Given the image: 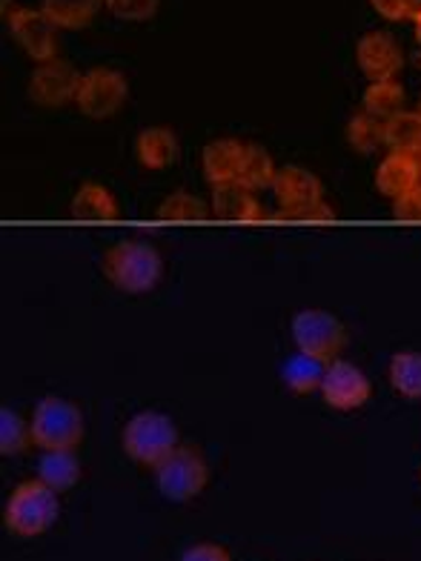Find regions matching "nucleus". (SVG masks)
I'll use <instances>...</instances> for the list:
<instances>
[{"mask_svg": "<svg viewBox=\"0 0 421 561\" xmlns=\"http://www.w3.org/2000/svg\"><path fill=\"white\" fill-rule=\"evenodd\" d=\"M378 15L387 18V21H405V18H413L416 0H369Z\"/></svg>", "mask_w": 421, "mask_h": 561, "instance_id": "c756f323", "label": "nucleus"}, {"mask_svg": "<svg viewBox=\"0 0 421 561\" xmlns=\"http://www.w3.org/2000/svg\"><path fill=\"white\" fill-rule=\"evenodd\" d=\"M416 158H419V170H421V152H419V156H416Z\"/></svg>", "mask_w": 421, "mask_h": 561, "instance_id": "72a5a7b5", "label": "nucleus"}, {"mask_svg": "<svg viewBox=\"0 0 421 561\" xmlns=\"http://www.w3.org/2000/svg\"><path fill=\"white\" fill-rule=\"evenodd\" d=\"M362 110L378 121L396 118L405 112V87L399 81H373L364 92Z\"/></svg>", "mask_w": 421, "mask_h": 561, "instance_id": "5701e85b", "label": "nucleus"}, {"mask_svg": "<svg viewBox=\"0 0 421 561\" xmlns=\"http://www.w3.org/2000/svg\"><path fill=\"white\" fill-rule=\"evenodd\" d=\"M275 178H278V167H275L273 156L259 144H247L244 161H241V172H238V184H244L247 190H273Z\"/></svg>", "mask_w": 421, "mask_h": 561, "instance_id": "412c9836", "label": "nucleus"}, {"mask_svg": "<svg viewBox=\"0 0 421 561\" xmlns=\"http://www.w3.org/2000/svg\"><path fill=\"white\" fill-rule=\"evenodd\" d=\"M181 561H229V553L218 545H195L181 556Z\"/></svg>", "mask_w": 421, "mask_h": 561, "instance_id": "7c9ffc66", "label": "nucleus"}, {"mask_svg": "<svg viewBox=\"0 0 421 561\" xmlns=\"http://www.w3.org/2000/svg\"><path fill=\"white\" fill-rule=\"evenodd\" d=\"M419 112H421V110H419Z\"/></svg>", "mask_w": 421, "mask_h": 561, "instance_id": "f704fd0d", "label": "nucleus"}, {"mask_svg": "<svg viewBox=\"0 0 421 561\" xmlns=\"http://www.w3.org/2000/svg\"><path fill=\"white\" fill-rule=\"evenodd\" d=\"M69 213H72L75 221L110 224L118 218V201H115V195H112L104 184L87 181V184L78 186V193L72 195Z\"/></svg>", "mask_w": 421, "mask_h": 561, "instance_id": "f3484780", "label": "nucleus"}, {"mask_svg": "<svg viewBox=\"0 0 421 561\" xmlns=\"http://www.w3.org/2000/svg\"><path fill=\"white\" fill-rule=\"evenodd\" d=\"M392 215L405 224H421V184L392 201Z\"/></svg>", "mask_w": 421, "mask_h": 561, "instance_id": "c85d7f7f", "label": "nucleus"}, {"mask_svg": "<svg viewBox=\"0 0 421 561\" xmlns=\"http://www.w3.org/2000/svg\"><path fill=\"white\" fill-rule=\"evenodd\" d=\"M247 144L236 138H218L209 140L204 152H201V170L207 178L209 186H221L238 181L241 172V161H244Z\"/></svg>", "mask_w": 421, "mask_h": 561, "instance_id": "4468645a", "label": "nucleus"}, {"mask_svg": "<svg viewBox=\"0 0 421 561\" xmlns=\"http://www.w3.org/2000/svg\"><path fill=\"white\" fill-rule=\"evenodd\" d=\"M289 333H293L298 353H307L327 364L335 362V355L348 344V330L339 318L333 312L316 310V307L296 312Z\"/></svg>", "mask_w": 421, "mask_h": 561, "instance_id": "423d86ee", "label": "nucleus"}, {"mask_svg": "<svg viewBox=\"0 0 421 561\" xmlns=\"http://www.w3.org/2000/svg\"><path fill=\"white\" fill-rule=\"evenodd\" d=\"M32 442V424L12 410H0V453L18 456Z\"/></svg>", "mask_w": 421, "mask_h": 561, "instance_id": "bb28decb", "label": "nucleus"}, {"mask_svg": "<svg viewBox=\"0 0 421 561\" xmlns=\"http://www.w3.org/2000/svg\"><path fill=\"white\" fill-rule=\"evenodd\" d=\"M178 156H181V144L167 126H149L135 138V158L147 170H167L178 161Z\"/></svg>", "mask_w": 421, "mask_h": 561, "instance_id": "dca6fc26", "label": "nucleus"}, {"mask_svg": "<svg viewBox=\"0 0 421 561\" xmlns=\"http://www.w3.org/2000/svg\"><path fill=\"white\" fill-rule=\"evenodd\" d=\"M9 30L23 53L35 64L58 58V26L49 21L44 9H15L9 15Z\"/></svg>", "mask_w": 421, "mask_h": 561, "instance_id": "1a4fd4ad", "label": "nucleus"}, {"mask_svg": "<svg viewBox=\"0 0 421 561\" xmlns=\"http://www.w3.org/2000/svg\"><path fill=\"white\" fill-rule=\"evenodd\" d=\"M30 424L32 442L41 450H75L83 438L81 407L60 396H46L37 401Z\"/></svg>", "mask_w": 421, "mask_h": 561, "instance_id": "7ed1b4c3", "label": "nucleus"}, {"mask_svg": "<svg viewBox=\"0 0 421 561\" xmlns=\"http://www.w3.org/2000/svg\"><path fill=\"white\" fill-rule=\"evenodd\" d=\"M298 224H333L335 221V209L327 204V201H318L316 207L304 209L301 215H296Z\"/></svg>", "mask_w": 421, "mask_h": 561, "instance_id": "2f4dec72", "label": "nucleus"}, {"mask_svg": "<svg viewBox=\"0 0 421 561\" xmlns=\"http://www.w3.org/2000/svg\"><path fill=\"white\" fill-rule=\"evenodd\" d=\"M121 442H124L126 456L135 458L138 465L156 467L178 447V430L170 415L158 413V410H144L126 421Z\"/></svg>", "mask_w": 421, "mask_h": 561, "instance_id": "20e7f679", "label": "nucleus"}, {"mask_svg": "<svg viewBox=\"0 0 421 561\" xmlns=\"http://www.w3.org/2000/svg\"><path fill=\"white\" fill-rule=\"evenodd\" d=\"M348 144L355 152H376L378 147H385V121L373 118L367 112H355L348 124Z\"/></svg>", "mask_w": 421, "mask_h": 561, "instance_id": "a878e982", "label": "nucleus"}, {"mask_svg": "<svg viewBox=\"0 0 421 561\" xmlns=\"http://www.w3.org/2000/svg\"><path fill=\"white\" fill-rule=\"evenodd\" d=\"M273 193L281 207V218H287V221H296V215L316 207L318 201H325L321 181L301 167H281Z\"/></svg>", "mask_w": 421, "mask_h": 561, "instance_id": "9b49d317", "label": "nucleus"}, {"mask_svg": "<svg viewBox=\"0 0 421 561\" xmlns=\"http://www.w3.org/2000/svg\"><path fill=\"white\" fill-rule=\"evenodd\" d=\"M152 473H156V488L170 502H190L204 493L209 481L207 461L193 447H175L170 456L152 467Z\"/></svg>", "mask_w": 421, "mask_h": 561, "instance_id": "39448f33", "label": "nucleus"}, {"mask_svg": "<svg viewBox=\"0 0 421 561\" xmlns=\"http://www.w3.org/2000/svg\"><path fill=\"white\" fill-rule=\"evenodd\" d=\"M385 147L390 152H421V112H399L396 118L385 121Z\"/></svg>", "mask_w": 421, "mask_h": 561, "instance_id": "4be33fe9", "label": "nucleus"}, {"mask_svg": "<svg viewBox=\"0 0 421 561\" xmlns=\"http://www.w3.org/2000/svg\"><path fill=\"white\" fill-rule=\"evenodd\" d=\"M81 78L83 75H78L69 60L53 58L46 64H37L30 78V98L37 106H49V110L75 104Z\"/></svg>", "mask_w": 421, "mask_h": 561, "instance_id": "6e6552de", "label": "nucleus"}, {"mask_svg": "<svg viewBox=\"0 0 421 561\" xmlns=\"http://www.w3.org/2000/svg\"><path fill=\"white\" fill-rule=\"evenodd\" d=\"M37 479L55 493H67L81 479V461L75 450H44L37 461Z\"/></svg>", "mask_w": 421, "mask_h": 561, "instance_id": "a211bd4d", "label": "nucleus"}, {"mask_svg": "<svg viewBox=\"0 0 421 561\" xmlns=\"http://www.w3.org/2000/svg\"><path fill=\"white\" fill-rule=\"evenodd\" d=\"M126 98H129V83H126L124 72L110 67H95L81 78V87H78V95H75V106L87 118L106 121L115 112H121V106L126 104Z\"/></svg>", "mask_w": 421, "mask_h": 561, "instance_id": "0eeeda50", "label": "nucleus"}, {"mask_svg": "<svg viewBox=\"0 0 421 561\" xmlns=\"http://www.w3.org/2000/svg\"><path fill=\"white\" fill-rule=\"evenodd\" d=\"M413 21H416V26H419V32H421V0H416V7H413Z\"/></svg>", "mask_w": 421, "mask_h": 561, "instance_id": "473e14b6", "label": "nucleus"}, {"mask_svg": "<svg viewBox=\"0 0 421 561\" xmlns=\"http://www.w3.org/2000/svg\"><path fill=\"white\" fill-rule=\"evenodd\" d=\"M213 218L229 224H259L266 218V209L261 207L259 198L244 184H221L213 186V198H209Z\"/></svg>", "mask_w": 421, "mask_h": 561, "instance_id": "ddd939ff", "label": "nucleus"}, {"mask_svg": "<svg viewBox=\"0 0 421 561\" xmlns=\"http://www.w3.org/2000/svg\"><path fill=\"white\" fill-rule=\"evenodd\" d=\"M318 392L333 410H355V407L367 404L373 387H369V378L364 376V369L335 358V362L327 364L325 381H321Z\"/></svg>", "mask_w": 421, "mask_h": 561, "instance_id": "9d476101", "label": "nucleus"}, {"mask_svg": "<svg viewBox=\"0 0 421 561\" xmlns=\"http://www.w3.org/2000/svg\"><path fill=\"white\" fill-rule=\"evenodd\" d=\"M158 218L172 224H201L213 218V209H209V204L195 198L193 193H172L170 198L161 201Z\"/></svg>", "mask_w": 421, "mask_h": 561, "instance_id": "393cba45", "label": "nucleus"}, {"mask_svg": "<svg viewBox=\"0 0 421 561\" xmlns=\"http://www.w3.org/2000/svg\"><path fill=\"white\" fill-rule=\"evenodd\" d=\"M325 373H327V362L312 358V355L307 353H296L287 358V364H284V369H281V378H284V385H287L289 390L304 396V392L321 390Z\"/></svg>", "mask_w": 421, "mask_h": 561, "instance_id": "6ab92c4d", "label": "nucleus"}, {"mask_svg": "<svg viewBox=\"0 0 421 561\" xmlns=\"http://www.w3.org/2000/svg\"><path fill=\"white\" fill-rule=\"evenodd\" d=\"M104 273L121 293H149L163 278V259L156 247L144 241H121L104 255Z\"/></svg>", "mask_w": 421, "mask_h": 561, "instance_id": "f257e3e1", "label": "nucleus"}, {"mask_svg": "<svg viewBox=\"0 0 421 561\" xmlns=\"http://www.w3.org/2000/svg\"><path fill=\"white\" fill-rule=\"evenodd\" d=\"M421 184L419 158L407 156V152H387L385 161L378 163L376 170V190L385 198L396 201L407 195L413 186Z\"/></svg>", "mask_w": 421, "mask_h": 561, "instance_id": "2eb2a0df", "label": "nucleus"}, {"mask_svg": "<svg viewBox=\"0 0 421 561\" xmlns=\"http://www.w3.org/2000/svg\"><path fill=\"white\" fill-rule=\"evenodd\" d=\"M60 493L46 488L44 481H23L9 495L7 510H3V522L15 536L21 539H35L44 536L60 516Z\"/></svg>", "mask_w": 421, "mask_h": 561, "instance_id": "f03ea898", "label": "nucleus"}, {"mask_svg": "<svg viewBox=\"0 0 421 561\" xmlns=\"http://www.w3.org/2000/svg\"><path fill=\"white\" fill-rule=\"evenodd\" d=\"M387 378L390 387L401 399H421V353L416 350H401L387 364Z\"/></svg>", "mask_w": 421, "mask_h": 561, "instance_id": "aec40b11", "label": "nucleus"}, {"mask_svg": "<svg viewBox=\"0 0 421 561\" xmlns=\"http://www.w3.org/2000/svg\"><path fill=\"white\" fill-rule=\"evenodd\" d=\"M355 58L359 67L373 81H396V75L405 67V55H401V44L390 32L376 30L362 35L359 46H355Z\"/></svg>", "mask_w": 421, "mask_h": 561, "instance_id": "f8f14e48", "label": "nucleus"}, {"mask_svg": "<svg viewBox=\"0 0 421 561\" xmlns=\"http://www.w3.org/2000/svg\"><path fill=\"white\" fill-rule=\"evenodd\" d=\"M41 9L58 30H81L98 15L101 0H41Z\"/></svg>", "mask_w": 421, "mask_h": 561, "instance_id": "b1692460", "label": "nucleus"}, {"mask_svg": "<svg viewBox=\"0 0 421 561\" xmlns=\"http://www.w3.org/2000/svg\"><path fill=\"white\" fill-rule=\"evenodd\" d=\"M161 0H104V7L121 21H147L158 12Z\"/></svg>", "mask_w": 421, "mask_h": 561, "instance_id": "cd10ccee", "label": "nucleus"}]
</instances>
